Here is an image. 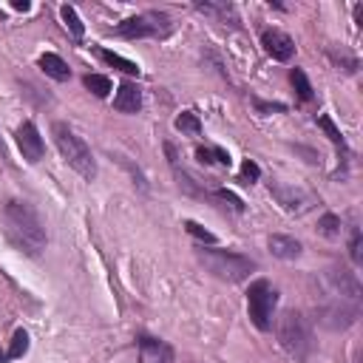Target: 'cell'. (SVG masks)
Returning a JSON list of instances; mask_svg holds the SVG:
<instances>
[{"label": "cell", "instance_id": "cell-15", "mask_svg": "<svg viewBox=\"0 0 363 363\" xmlns=\"http://www.w3.org/2000/svg\"><path fill=\"white\" fill-rule=\"evenodd\" d=\"M40 71L46 74V77H51V80H57V82H66L69 77H71V69H69V63L60 54H43L40 57Z\"/></svg>", "mask_w": 363, "mask_h": 363}, {"label": "cell", "instance_id": "cell-25", "mask_svg": "<svg viewBox=\"0 0 363 363\" xmlns=\"http://www.w3.org/2000/svg\"><path fill=\"white\" fill-rule=\"evenodd\" d=\"M26 352H28V332H26V329H17L15 338H12V349H9L6 355H9V360H15V357H23Z\"/></svg>", "mask_w": 363, "mask_h": 363}, {"label": "cell", "instance_id": "cell-17", "mask_svg": "<svg viewBox=\"0 0 363 363\" xmlns=\"http://www.w3.org/2000/svg\"><path fill=\"white\" fill-rule=\"evenodd\" d=\"M100 54H103V60H105L108 66L119 69V71H123V74H128V77H139V66H136V63H131V60H125L123 54H116V51H108V48H103Z\"/></svg>", "mask_w": 363, "mask_h": 363}, {"label": "cell", "instance_id": "cell-10", "mask_svg": "<svg viewBox=\"0 0 363 363\" xmlns=\"http://www.w3.org/2000/svg\"><path fill=\"white\" fill-rule=\"evenodd\" d=\"M261 46H264V51L272 60H278V63H290L292 54H295L292 37L278 32V28H264V32H261Z\"/></svg>", "mask_w": 363, "mask_h": 363}, {"label": "cell", "instance_id": "cell-12", "mask_svg": "<svg viewBox=\"0 0 363 363\" xmlns=\"http://www.w3.org/2000/svg\"><path fill=\"white\" fill-rule=\"evenodd\" d=\"M136 346H139V363H170V357H173V352L165 341L150 338V335H139Z\"/></svg>", "mask_w": 363, "mask_h": 363}, {"label": "cell", "instance_id": "cell-32", "mask_svg": "<svg viewBox=\"0 0 363 363\" xmlns=\"http://www.w3.org/2000/svg\"><path fill=\"white\" fill-rule=\"evenodd\" d=\"M6 360H9V355H6L3 349H0V363H6Z\"/></svg>", "mask_w": 363, "mask_h": 363}, {"label": "cell", "instance_id": "cell-18", "mask_svg": "<svg viewBox=\"0 0 363 363\" xmlns=\"http://www.w3.org/2000/svg\"><path fill=\"white\" fill-rule=\"evenodd\" d=\"M196 159H199L202 165H213V162H219V165H224V168L233 165L230 154H227V150H222V148H196Z\"/></svg>", "mask_w": 363, "mask_h": 363}, {"label": "cell", "instance_id": "cell-24", "mask_svg": "<svg viewBox=\"0 0 363 363\" xmlns=\"http://www.w3.org/2000/svg\"><path fill=\"white\" fill-rule=\"evenodd\" d=\"M318 128L332 139V142H335V145H341V150H346V139H344V134L335 128V123H332V119L326 116V114H321L318 116Z\"/></svg>", "mask_w": 363, "mask_h": 363}, {"label": "cell", "instance_id": "cell-8", "mask_svg": "<svg viewBox=\"0 0 363 363\" xmlns=\"http://www.w3.org/2000/svg\"><path fill=\"white\" fill-rule=\"evenodd\" d=\"M326 284H329V290H332V295H338V298H344V301H352V304H360V281H357V276L349 269V267H344V264H335L329 272H326Z\"/></svg>", "mask_w": 363, "mask_h": 363}, {"label": "cell", "instance_id": "cell-13", "mask_svg": "<svg viewBox=\"0 0 363 363\" xmlns=\"http://www.w3.org/2000/svg\"><path fill=\"white\" fill-rule=\"evenodd\" d=\"M267 247H269L272 256L281 258V261H295V258H301V253H304V245H301L298 238H292V236H269Z\"/></svg>", "mask_w": 363, "mask_h": 363}, {"label": "cell", "instance_id": "cell-19", "mask_svg": "<svg viewBox=\"0 0 363 363\" xmlns=\"http://www.w3.org/2000/svg\"><path fill=\"white\" fill-rule=\"evenodd\" d=\"M85 88L91 91L94 97H108L111 94V80L105 74H85Z\"/></svg>", "mask_w": 363, "mask_h": 363}, {"label": "cell", "instance_id": "cell-11", "mask_svg": "<svg viewBox=\"0 0 363 363\" xmlns=\"http://www.w3.org/2000/svg\"><path fill=\"white\" fill-rule=\"evenodd\" d=\"M269 191H272V196L278 199V204L287 210V213H304V210H310L315 204V199L307 191L292 188V185H272Z\"/></svg>", "mask_w": 363, "mask_h": 363}, {"label": "cell", "instance_id": "cell-2", "mask_svg": "<svg viewBox=\"0 0 363 363\" xmlns=\"http://www.w3.org/2000/svg\"><path fill=\"white\" fill-rule=\"evenodd\" d=\"M196 258L207 272H213L219 281H227V284H241L245 278H250V272L258 269V264L250 256H241V253H233V250L204 247V245L196 250Z\"/></svg>", "mask_w": 363, "mask_h": 363}, {"label": "cell", "instance_id": "cell-5", "mask_svg": "<svg viewBox=\"0 0 363 363\" xmlns=\"http://www.w3.org/2000/svg\"><path fill=\"white\" fill-rule=\"evenodd\" d=\"M170 28H173V23H170V17L165 12L150 9V12L134 15V17L123 20L119 26H114L111 35L125 37V40H142V37H168Z\"/></svg>", "mask_w": 363, "mask_h": 363}, {"label": "cell", "instance_id": "cell-27", "mask_svg": "<svg viewBox=\"0 0 363 363\" xmlns=\"http://www.w3.org/2000/svg\"><path fill=\"white\" fill-rule=\"evenodd\" d=\"M258 176H261V168H258L253 159H247L245 165H241V182H245V185H253V182H258Z\"/></svg>", "mask_w": 363, "mask_h": 363}, {"label": "cell", "instance_id": "cell-22", "mask_svg": "<svg viewBox=\"0 0 363 363\" xmlns=\"http://www.w3.org/2000/svg\"><path fill=\"white\" fill-rule=\"evenodd\" d=\"M290 80H292V88L298 91V97L304 100V103H310V100H312V85H310L307 74L301 71V69H292V71H290Z\"/></svg>", "mask_w": 363, "mask_h": 363}, {"label": "cell", "instance_id": "cell-7", "mask_svg": "<svg viewBox=\"0 0 363 363\" xmlns=\"http://www.w3.org/2000/svg\"><path fill=\"white\" fill-rule=\"evenodd\" d=\"M360 315V307L352 304V301H344V298H335L332 304H324L318 310V321L321 326L332 329V332H338V329H349Z\"/></svg>", "mask_w": 363, "mask_h": 363}, {"label": "cell", "instance_id": "cell-23", "mask_svg": "<svg viewBox=\"0 0 363 363\" xmlns=\"http://www.w3.org/2000/svg\"><path fill=\"white\" fill-rule=\"evenodd\" d=\"M318 233H321L324 238H338V236H341V219H338L335 213H324V216L318 219Z\"/></svg>", "mask_w": 363, "mask_h": 363}, {"label": "cell", "instance_id": "cell-21", "mask_svg": "<svg viewBox=\"0 0 363 363\" xmlns=\"http://www.w3.org/2000/svg\"><path fill=\"white\" fill-rule=\"evenodd\" d=\"M60 15H63V23H66V28L71 32V37H82L85 35V26H82V20H80V15H77V9L74 6H63L60 9Z\"/></svg>", "mask_w": 363, "mask_h": 363}, {"label": "cell", "instance_id": "cell-20", "mask_svg": "<svg viewBox=\"0 0 363 363\" xmlns=\"http://www.w3.org/2000/svg\"><path fill=\"white\" fill-rule=\"evenodd\" d=\"M176 128H179L182 134H191V136H199V134H202V123H199V116H196L193 111H182V114L176 116Z\"/></svg>", "mask_w": 363, "mask_h": 363}, {"label": "cell", "instance_id": "cell-29", "mask_svg": "<svg viewBox=\"0 0 363 363\" xmlns=\"http://www.w3.org/2000/svg\"><path fill=\"white\" fill-rule=\"evenodd\" d=\"M349 256H352V261H355V264H360V261H363V256H360V227H352V238H349Z\"/></svg>", "mask_w": 363, "mask_h": 363}, {"label": "cell", "instance_id": "cell-3", "mask_svg": "<svg viewBox=\"0 0 363 363\" xmlns=\"http://www.w3.org/2000/svg\"><path fill=\"white\" fill-rule=\"evenodd\" d=\"M276 332H278V344H281V349H284L290 357L304 360V357L312 355V349H315L312 326H310V321H307L304 315H301L298 310H287V312L278 318Z\"/></svg>", "mask_w": 363, "mask_h": 363}, {"label": "cell", "instance_id": "cell-28", "mask_svg": "<svg viewBox=\"0 0 363 363\" xmlns=\"http://www.w3.org/2000/svg\"><path fill=\"white\" fill-rule=\"evenodd\" d=\"M216 199L227 202V204H230V207L236 210V213H241V210H245V202H241V199H238V196H236L233 191H224V188H222V191H216Z\"/></svg>", "mask_w": 363, "mask_h": 363}, {"label": "cell", "instance_id": "cell-9", "mask_svg": "<svg viewBox=\"0 0 363 363\" xmlns=\"http://www.w3.org/2000/svg\"><path fill=\"white\" fill-rule=\"evenodd\" d=\"M17 148H20V154H23V159L26 162H40L43 159V154H46V142H43V136H40V131H37V125L35 123H23L20 128H17Z\"/></svg>", "mask_w": 363, "mask_h": 363}, {"label": "cell", "instance_id": "cell-6", "mask_svg": "<svg viewBox=\"0 0 363 363\" xmlns=\"http://www.w3.org/2000/svg\"><path fill=\"white\" fill-rule=\"evenodd\" d=\"M276 307H278V290L264 278L256 281L247 292V315H250L253 326L261 332L272 329V312H276Z\"/></svg>", "mask_w": 363, "mask_h": 363}, {"label": "cell", "instance_id": "cell-16", "mask_svg": "<svg viewBox=\"0 0 363 363\" xmlns=\"http://www.w3.org/2000/svg\"><path fill=\"white\" fill-rule=\"evenodd\" d=\"M196 9H199L202 15L219 17V20L230 23V26H236V23H238V15H236V9H233L230 3H196Z\"/></svg>", "mask_w": 363, "mask_h": 363}, {"label": "cell", "instance_id": "cell-4", "mask_svg": "<svg viewBox=\"0 0 363 363\" xmlns=\"http://www.w3.org/2000/svg\"><path fill=\"white\" fill-rule=\"evenodd\" d=\"M51 134H54L57 150L63 154V159H66L82 179H88V182L97 179V159H94V154H91V148L85 145L82 136H77L66 123H54Z\"/></svg>", "mask_w": 363, "mask_h": 363}, {"label": "cell", "instance_id": "cell-26", "mask_svg": "<svg viewBox=\"0 0 363 363\" xmlns=\"http://www.w3.org/2000/svg\"><path fill=\"white\" fill-rule=\"evenodd\" d=\"M185 230L193 236V238H199V241H204V245H216V236L210 233V230H204L202 224H196V222H185Z\"/></svg>", "mask_w": 363, "mask_h": 363}, {"label": "cell", "instance_id": "cell-1", "mask_svg": "<svg viewBox=\"0 0 363 363\" xmlns=\"http://www.w3.org/2000/svg\"><path fill=\"white\" fill-rule=\"evenodd\" d=\"M3 224H6V238L12 245L26 253V256H43L46 250V227L37 216V210L26 202H9L3 207Z\"/></svg>", "mask_w": 363, "mask_h": 363}, {"label": "cell", "instance_id": "cell-30", "mask_svg": "<svg viewBox=\"0 0 363 363\" xmlns=\"http://www.w3.org/2000/svg\"><path fill=\"white\" fill-rule=\"evenodd\" d=\"M258 111H284V105H267V103H256Z\"/></svg>", "mask_w": 363, "mask_h": 363}, {"label": "cell", "instance_id": "cell-33", "mask_svg": "<svg viewBox=\"0 0 363 363\" xmlns=\"http://www.w3.org/2000/svg\"><path fill=\"white\" fill-rule=\"evenodd\" d=\"M0 157H3V142H0Z\"/></svg>", "mask_w": 363, "mask_h": 363}, {"label": "cell", "instance_id": "cell-31", "mask_svg": "<svg viewBox=\"0 0 363 363\" xmlns=\"http://www.w3.org/2000/svg\"><path fill=\"white\" fill-rule=\"evenodd\" d=\"M12 6H15L17 12H28V9H32V6H28V3H26V0H23V3H20V0H15V3H12Z\"/></svg>", "mask_w": 363, "mask_h": 363}, {"label": "cell", "instance_id": "cell-14", "mask_svg": "<svg viewBox=\"0 0 363 363\" xmlns=\"http://www.w3.org/2000/svg\"><path fill=\"white\" fill-rule=\"evenodd\" d=\"M114 108L119 114H136L142 108V91L134 85V82H123L114 97Z\"/></svg>", "mask_w": 363, "mask_h": 363}]
</instances>
